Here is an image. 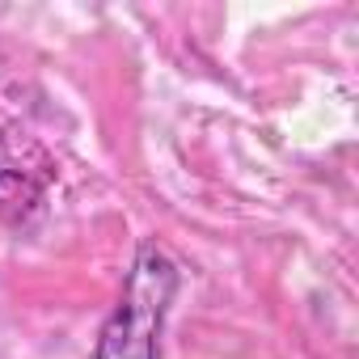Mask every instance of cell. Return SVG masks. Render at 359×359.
Instances as JSON below:
<instances>
[{
  "label": "cell",
  "mask_w": 359,
  "mask_h": 359,
  "mask_svg": "<svg viewBox=\"0 0 359 359\" xmlns=\"http://www.w3.org/2000/svg\"><path fill=\"white\" fill-rule=\"evenodd\" d=\"M177 283H182L177 262L156 241H144L135 250L118 304L110 309L97 334L93 359H161V330L177 296Z\"/></svg>",
  "instance_id": "cell-1"
},
{
  "label": "cell",
  "mask_w": 359,
  "mask_h": 359,
  "mask_svg": "<svg viewBox=\"0 0 359 359\" xmlns=\"http://www.w3.org/2000/svg\"><path fill=\"white\" fill-rule=\"evenodd\" d=\"M51 177H30L18 165H0V220L9 224H30L43 212V195H47Z\"/></svg>",
  "instance_id": "cell-2"
}]
</instances>
